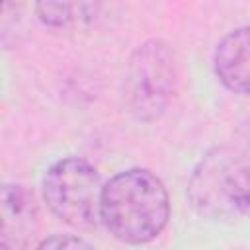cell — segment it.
I'll use <instances>...</instances> for the list:
<instances>
[{"label": "cell", "mask_w": 250, "mask_h": 250, "mask_svg": "<svg viewBox=\"0 0 250 250\" xmlns=\"http://www.w3.org/2000/svg\"><path fill=\"white\" fill-rule=\"evenodd\" d=\"M37 246L39 248H90L92 244L86 242L80 236H74V234H62V236L61 234H53L51 238H45Z\"/></svg>", "instance_id": "cell-9"}, {"label": "cell", "mask_w": 250, "mask_h": 250, "mask_svg": "<svg viewBox=\"0 0 250 250\" xmlns=\"http://www.w3.org/2000/svg\"><path fill=\"white\" fill-rule=\"evenodd\" d=\"M4 2H6V0H4Z\"/></svg>", "instance_id": "cell-10"}, {"label": "cell", "mask_w": 250, "mask_h": 250, "mask_svg": "<svg viewBox=\"0 0 250 250\" xmlns=\"http://www.w3.org/2000/svg\"><path fill=\"white\" fill-rule=\"evenodd\" d=\"M230 201L236 215L250 217V164L236 166L230 178Z\"/></svg>", "instance_id": "cell-8"}, {"label": "cell", "mask_w": 250, "mask_h": 250, "mask_svg": "<svg viewBox=\"0 0 250 250\" xmlns=\"http://www.w3.org/2000/svg\"><path fill=\"white\" fill-rule=\"evenodd\" d=\"M236 166V158L227 148H215L199 160L188 184V195L197 213L209 219L236 217L230 201V178Z\"/></svg>", "instance_id": "cell-4"}, {"label": "cell", "mask_w": 250, "mask_h": 250, "mask_svg": "<svg viewBox=\"0 0 250 250\" xmlns=\"http://www.w3.org/2000/svg\"><path fill=\"white\" fill-rule=\"evenodd\" d=\"M102 178L98 170L80 156L53 162L41 182L43 201L64 225L92 230L102 223Z\"/></svg>", "instance_id": "cell-2"}, {"label": "cell", "mask_w": 250, "mask_h": 250, "mask_svg": "<svg viewBox=\"0 0 250 250\" xmlns=\"http://www.w3.org/2000/svg\"><path fill=\"white\" fill-rule=\"evenodd\" d=\"M178 82L176 57L162 39L139 45L127 62L123 98L129 113L139 121L158 119L170 105Z\"/></svg>", "instance_id": "cell-3"}, {"label": "cell", "mask_w": 250, "mask_h": 250, "mask_svg": "<svg viewBox=\"0 0 250 250\" xmlns=\"http://www.w3.org/2000/svg\"><path fill=\"white\" fill-rule=\"evenodd\" d=\"M102 225L117 240L145 244L168 225L170 195L164 182L146 168H127L102 189Z\"/></svg>", "instance_id": "cell-1"}, {"label": "cell", "mask_w": 250, "mask_h": 250, "mask_svg": "<svg viewBox=\"0 0 250 250\" xmlns=\"http://www.w3.org/2000/svg\"><path fill=\"white\" fill-rule=\"evenodd\" d=\"M39 229V209L33 193L20 184L2 188V229L0 246L4 250L27 248Z\"/></svg>", "instance_id": "cell-5"}, {"label": "cell", "mask_w": 250, "mask_h": 250, "mask_svg": "<svg viewBox=\"0 0 250 250\" xmlns=\"http://www.w3.org/2000/svg\"><path fill=\"white\" fill-rule=\"evenodd\" d=\"M102 0H35V14L53 29H78L96 20Z\"/></svg>", "instance_id": "cell-7"}, {"label": "cell", "mask_w": 250, "mask_h": 250, "mask_svg": "<svg viewBox=\"0 0 250 250\" xmlns=\"http://www.w3.org/2000/svg\"><path fill=\"white\" fill-rule=\"evenodd\" d=\"M213 68L229 92L250 96V25L236 27L219 39Z\"/></svg>", "instance_id": "cell-6"}]
</instances>
